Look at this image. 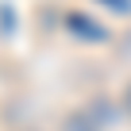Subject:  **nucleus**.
Here are the masks:
<instances>
[{"instance_id": "nucleus-1", "label": "nucleus", "mask_w": 131, "mask_h": 131, "mask_svg": "<svg viewBox=\"0 0 131 131\" xmlns=\"http://www.w3.org/2000/svg\"><path fill=\"white\" fill-rule=\"evenodd\" d=\"M66 27H70L73 35H81V39H93V42H100V39H104V27H100L96 19L81 16V12H66Z\"/></svg>"}, {"instance_id": "nucleus-4", "label": "nucleus", "mask_w": 131, "mask_h": 131, "mask_svg": "<svg viewBox=\"0 0 131 131\" xmlns=\"http://www.w3.org/2000/svg\"><path fill=\"white\" fill-rule=\"evenodd\" d=\"M123 112H127V116H131V81H127V85H123Z\"/></svg>"}, {"instance_id": "nucleus-3", "label": "nucleus", "mask_w": 131, "mask_h": 131, "mask_svg": "<svg viewBox=\"0 0 131 131\" xmlns=\"http://www.w3.org/2000/svg\"><path fill=\"white\" fill-rule=\"evenodd\" d=\"M100 4H108L112 12H123V16H131V0H100Z\"/></svg>"}, {"instance_id": "nucleus-2", "label": "nucleus", "mask_w": 131, "mask_h": 131, "mask_svg": "<svg viewBox=\"0 0 131 131\" xmlns=\"http://www.w3.org/2000/svg\"><path fill=\"white\" fill-rule=\"evenodd\" d=\"M100 116H93V108H77L62 119V131H100Z\"/></svg>"}]
</instances>
